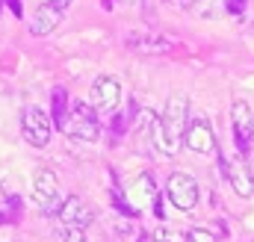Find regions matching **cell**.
<instances>
[{
    "label": "cell",
    "mask_w": 254,
    "mask_h": 242,
    "mask_svg": "<svg viewBox=\"0 0 254 242\" xmlns=\"http://www.w3.org/2000/svg\"><path fill=\"white\" fill-rule=\"evenodd\" d=\"M190 127V101L184 95H172L160 116H154L151 124V145L163 157H178Z\"/></svg>",
    "instance_id": "1"
},
{
    "label": "cell",
    "mask_w": 254,
    "mask_h": 242,
    "mask_svg": "<svg viewBox=\"0 0 254 242\" xmlns=\"http://www.w3.org/2000/svg\"><path fill=\"white\" fill-rule=\"evenodd\" d=\"M63 133L77 139V142H95L101 136V127H98V113L95 107L83 104V101H74L71 110H68V119L63 124Z\"/></svg>",
    "instance_id": "2"
},
{
    "label": "cell",
    "mask_w": 254,
    "mask_h": 242,
    "mask_svg": "<svg viewBox=\"0 0 254 242\" xmlns=\"http://www.w3.org/2000/svg\"><path fill=\"white\" fill-rule=\"evenodd\" d=\"M33 201L36 207L45 213V216H57L60 207H63V189H60V181L51 169H39L33 175Z\"/></svg>",
    "instance_id": "3"
},
{
    "label": "cell",
    "mask_w": 254,
    "mask_h": 242,
    "mask_svg": "<svg viewBox=\"0 0 254 242\" xmlns=\"http://www.w3.org/2000/svg\"><path fill=\"white\" fill-rule=\"evenodd\" d=\"M21 133L24 139L33 145V148H45L51 142V133H54V121H51V113L39 110V107H27L21 113Z\"/></svg>",
    "instance_id": "4"
},
{
    "label": "cell",
    "mask_w": 254,
    "mask_h": 242,
    "mask_svg": "<svg viewBox=\"0 0 254 242\" xmlns=\"http://www.w3.org/2000/svg\"><path fill=\"white\" fill-rule=\"evenodd\" d=\"M166 192H169V201L184 213L198 204V181L190 172H172L169 183H166Z\"/></svg>",
    "instance_id": "5"
},
{
    "label": "cell",
    "mask_w": 254,
    "mask_h": 242,
    "mask_svg": "<svg viewBox=\"0 0 254 242\" xmlns=\"http://www.w3.org/2000/svg\"><path fill=\"white\" fill-rule=\"evenodd\" d=\"M231 124H234V139H237L240 154H249L252 151V139H254V116L246 101H234Z\"/></svg>",
    "instance_id": "6"
},
{
    "label": "cell",
    "mask_w": 254,
    "mask_h": 242,
    "mask_svg": "<svg viewBox=\"0 0 254 242\" xmlns=\"http://www.w3.org/2000/svg\"><path fill=\"white\" fill-rule=\"evenodd\" d=\"M122 104V83L116 77H101L92 86V107L95 113H116Z\"/></svg>",
    "instance_id": "7"
},
{
    "label": "cell",
    "mask_w": 254,
    "mask_h": 242,
    "mask_svg": "<svg viewBox=\"0 0 254 242\" xmlns=\"http://www.w3.org/2000/svg\"><path fill=\"white\" fill-rule=\"evenodd\" d=\"M187 148L195 154H216V133L207 119H192L187 127Z\"/></svg>",
    "instance_id": "8"
},
{
    "label": "cell",
    "mask_w": 254,
    "mask_h": 242,
    "mask_svg": "<svg viewBox=\"0 0 254 242\" xmlns=\"http://www.w3.org/2000/svg\"><path fill=\"white\" fill-rule=\"evenodd\" d=\"M63 18H65V9L57 6L54 0H48V3H42V6L33 12L30 30H33V36H51V33L63 24Z\"/></svg>",
    "instance_id": "9"
},
{
    "label": "cell",
    "mask_w": 254,
    "mask_h": 242,
    "mask_svg": "<svg viewBox=\"0 0 254 242\" xmlns=\"http://www.w3.org/2000/svg\"><path fill=\"white\" fill-rule=\"evenodd\" d=\"M60 225H71V228H80V231H86L89 225H92V210L86 207V201L83 198H77V195H68L63 201V207H60Z\"/></svg>",
    "instance_id": "10"
},
{
    "label": "cell",
    "mask_w": 254,
    "mask_h": 242,
    "mask_svg": "<svg viewBox=\"0 0 254 242\" xmlns=\"http://www.w3.org/2000/svg\"><path fill=\"white\" fill-rule=\"evenodd\" d=\"M219 166H222V172H225V178L228 183L234 186V192L237 195H243V198H249L254 192V178H252V169L243 163V160H219Z\"/></svg>",
    "instance_id": "11"
},
{
    "label": "cell",
    "mask_w": 254,
    "mask_h": 242,
    "mask_svg": "<svg viewBox=\"0 0 254 242\" xmlns=\"http://www.w3.org/2000/svg\"><path fill=\"white\" fill-rule=\"evenodd\" d=\"M157 198V183L151 175H139L136 181L130 183V189H127V201H130V207L139 213L142 207H148L151 201Z\"/></svg>",
    "instance_id": "12"
},
{
    "label": "cell",
    "mask_w": 254,
    "mask_h": 242,
    "mask_svg": "<svg viewBox=\"0 0 254 242\" xmlns=\"http://www.w3.org/2000/svg\"><path fill=\"white\" fill-rule=\"evenodd\" d=\"M127 48L139 51V54H166L172 45L163 36H148V33H130L127 36Z\"/></svg>",
    "instance_id": "13"
},
{
    "label": "cell",
    "mask_w": 254,
    "mask_h": 242,
    "mask_svg": "<svg viewBox=\"0 0 254 242\" xmlns=\"http://www.w3.org/2000/svg\"><path fill=\"white\" fill-rule=\"evenodd\" d=\"M21 198L18 195H6L0 189V225H15L21 219Z\"/></svg>",
    "instance_id": "14"
},
{
    "label": "cell",
    "mask_w": 254,
    "mask_h": 242,
    "mask_svg": "<svg viewBox=\"0 0 254 242\" xmlns=\"http://www.w3.org/2000/svg\"><path fill=\"white\" fill-rule=\"evenodd\" d=\"M51 101H54V107H51V121H54V127H60L63 130L65 119H68V92H65L63 86H57L54 89V95H51Z\"/></svg>",
    "instance_id": "15"
},
{
    "label": "cell",
    "mask_w": 254,
    "mask_h": 242,
    "mask_svg": "<svg viewBox=\"0 0 254 242\" xmlns=\"http://www.w3.org/2000/svg\"><path fill=\"white\" fill-rule=\"evenodd\" d=\"M184 6H190L198 18H216L225 9V0H181Z\"/></svg>",
    "instance_id": "16"
},
{
    "label": "cell",
    "mask_w": 254,
    "mask_h": 242,
    "mask_svg": "<svg viewBox=\"0 0 254 242\" xmlns=\"http://www.w3.org/2000/svg\"><path fill=\"white\" fill-rule=\"evenodd\" d=\"M57 240L60 242H86V231L71 228V225H57Z\"/></svg>",
    "instance_id": "17"
},
{
    "label": "cell",
    "mask_w": 254,
    "mask_h": 242,
    "mask_svg": "<svg viewBox=\"0 0 254 242\" xmlns=\"http://www.w3.org/2000/svg\"><path fill=\"white\" fill-rule=\"evenodd\" d=\"M113 207H119L125 216H136V210L130 207V201H127V195H122L119 189H113Z\"/></svg>",
    "instance_id": "18"
},
{
    "label": "cell",
    "mask_w": 254,
    "mask_h": 242,
    "mask_svg": "<svg viewBox=\"0 0 254 242\" xmlns=\"http://www.w3.org/2000/svg\"><path fill=\"white\" fill-rule=\"evenodd\" d=\"M187 240L190 242H219L216 240V234H210L207 228H192L190 234H187Z\"/></svg>",
    "instance_id": "19"
},
{
    "label": "cell",
    "mask_w": 254,
    "mask_h": 242,
    "mask_svg": "<svg viewBox=\"0 0 254 242\" xmlns=\"http://www.w3.org/2000/svg\"><path fill=\"white\" fill-rule=\"evenodd\" d=\"M225 9H228L231 15H237V18H240V15L246 12V0H225Z\"/></svg>",
    "instance_id": "20"
},
{
    "label": "cell",
    "mask_w": 254,
    "mask_h": 242,
    "mask_svg": "<svg viewBox=\"0 0 254 242\" xmlns=\"http://www.w3.org/2000/svg\"><path fill=\"white\" fill-rule=\"evenodd\" d=\"M9 9H12L18 18H21V12H24V3H21V0H9Z\"/></svg>",
    "instance_id": "21"
},
{
    "label": "cell",
    "mask_w": 254,
    "mask_h": 242,
    "mask_svg": "<svg viewBox=\"0 0 254 242\" xmlns=\"http://www.w3.org/2000/svg\"><path fill=\"white\" fill-rule=\"evenodd\" d=\"M122 3H125V6H130V9H136V6H142L145 0H122Z\"/></svg>",
    "instance_id": "22"
},
{
    "label": "cell",
    "mask_w": 254,
    "mask_h": 242,
    "mask_svg": "<svg viewBox=\"0 0 254 242\" xmlns=\"http://www.w3.org/2000/svg\"><path fill=\"white\" fill-rule=\"evenodd\" d=\"M54 3H57V6H63V9H68V3H71V0H54Z\"/></svg>",
    "instance_id": "23"
},
{
    "label": "cell",
    "mask_w": 254,
    "mask_h": 242,
    "mask_svg": "<svg viewBox=\"0 0 254 242\" xmlns=\"http://www.w3.org/2000/svg\"><path fill=\"white\" fill-rule=\"evenodd\" d=\"M104 6H107V9H110V6H113V0H104Z\"/></svg>",
    "instance_id": "24"
},
{
    "label": "cell",
    "mask_w": 254,
    "mask_h": 242,
    "mask_svg": "<svg viewBox=\"0 0 254 242\" xmlns=\"http://www.w3.org/2000/svg\"><path fill=\"white\" fill-rule=\"evenodd\" d=\"M0 12H3V0H0Z\"/></svg>",
    "instance_id": "25"
}]
</instances>
